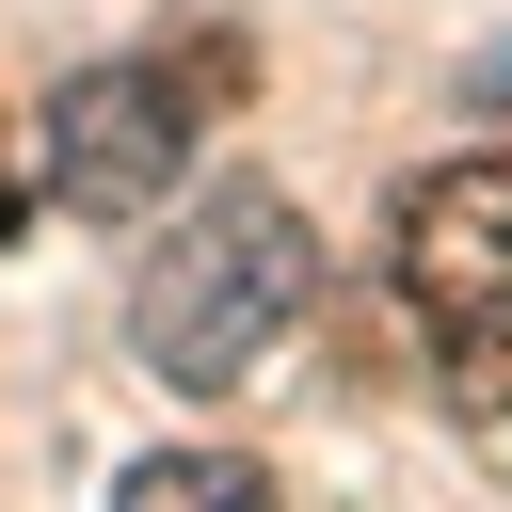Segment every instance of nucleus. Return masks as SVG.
I'll return each instance as SVG.
<instances>
[{
	"label": "nucleus",
	"mask_w": 512,
	"mask_h": 512,
	"mask_svg": "<svg viewBox=\"0 0 512 512\" xmlns=\"http://www.w3.org/2000/svg\"><path fill=\"white\" fill-rule=\"evenodd\" d=\"M304 288H320L304 208H288L272 176H208V192L176 208V240L144 256V288H128V352H144L176 400L256 384V352L304 320Z\"/></svg>",
	"instance_id": "f257e3e1"
},
{
	"label": "nucleus",
	"mask_w": 512,
	"mask_h": 512,
	"mask_svg": "<svg viewBox=\"0 0 512 512\" xmlns=\"http://www.w3.org/2000/svg\"><path fill=\"white\" fill-rule=\"evenodd\" d=\"M192 96H176V64H80L64 96H48V192L80 208V224H144V208H176V160H192Z\"/></svg>",
	"instance_id": "7ed1b4c3"
},
{
	"label": "nucleus",
	"mask_w": 512,
	"mask_h": 512,
	"mask_svg": "<svg viewBox=\"0 0 512 512\" xmlns=\"http://www.w3.org/2000/svg\"><path fill=\"white\" fill-rule=\"evenodd\" d=\"M112 512H272V464H240V448H160V464L112 480Z\"/></svg>",
	"instance_id": "20e7f679"
},
{
	"label": "nucleus",
	"mask_w": 512,
	"mask_h": 512,
	"mask_svg": "<svg viewBox=\"0 0 512 512\" xmlns=\"http://www.w3.org/2000/svg\"><path fill=\"white\" fill-rule=\"evenodd\" d=\"M400 304L432 336V368L512 416V160H448L400 192Z\"/></svg>",
	"instance_id": "f03ea898"
},
{
	"label": "nucleus",
	"mask_w": 512,
	"mask_h": 512,
	"mask_svg": "<svg viewBox=\"0 0 512 512\" xmlns=\"http://www.w3.org/2000/svg\"><path fill=\"white\" fill-rule=\"evenodd\" d=\"M16 224H32V176H16V144H0V240H16Z\"/></svg>",
	"instance_id": "39448f33"
}]
</instances>
